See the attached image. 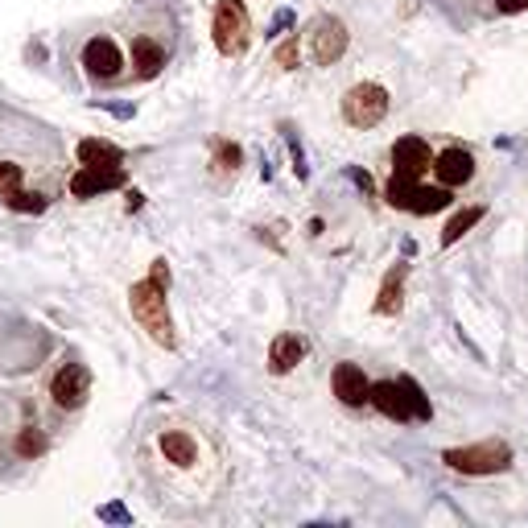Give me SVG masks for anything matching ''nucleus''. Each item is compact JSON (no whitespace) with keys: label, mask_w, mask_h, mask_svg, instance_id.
Segmentation results:
<instances>
[{"label":"nucleus","mask_w":528,"mask_h":528,"mask_svg":"<svg viewBox=\"0 0 528 528\" xmlns=\"http://www.w3.org/2000/svg\"><path fill=\"white\" fill-rule=\"evenodd\" d=\"M401 294H404V269H393L384 277V289H380L376 314H396V310H401Z\"/></svg>","instance_id":"obj_19"},{"label":"nucleus","mask_w":528,"mask_h":528,"mask_svg":"<svg viewBox=\"0 0 528 528\" xmlns=\"http://www.w3.org/2000/svg\"><path fill=\"white\" fill-rule=\"evenodd\" d=\"M388 116V91L380 83H355L343 95V120L351 128H376Z\"/></svg>","instance_id":"obj_4"},{"label":"nucleus","mask_w":528,"mask_h":528,"mask_svg":"<svg viewBox=\"0 0 528 528\" xmlns=\"http://www.w3.org/2000/svg\"><path fill=\"white\" fill-rule=\"evenodd\" d=\"M495 9H500V13H524L528 0H495Z\"/></svg>","instance_id":"obj_27"},{"label":"nucleus","mask_w":528,"mask_h":528,"mask_svg":"<svg viewBox=\"0 0 528 528\" xmlns=\"http://www.w3.org/2000/svg\"><path fill=\"white\" fill-rule=\"evenodd\" d=\"M334 396H339L343 404H351V409H359V404H367V396H372V380L364 376V367L355 364H339L334 367Z\"/></svg>","instance_id":"obj_11"},{"label":"nucleus","mask_w":528,"mask_h":528,"mask_svg":"<svg viewBox=\"0 0 528 528\" xmlns=\"http://www.w3.org/2000/svg\"><path fill=\"white\" fill-rule=\"evenodd\" d=\"M442 206H450V186H413V194H409L413 215H433Z\"/></svg>","instance_id":"obj_16"},{"label":"nucleus","mask_w":528,"mask_h":528,"mask_svg":"<svg viewBox=\"0 0 528 528\" xmlns=\"http://www.w3.org/2000/svg\"><path fill=\"white\" fill-rule=\"evenodd\" d=\"M21 186V165L13 162H0V194H9V190Z\"/></svg>","instance_id":"obj_22"},{"label":"nucleus","mask_w":528,"mask_h":528,"mask_svg":"<svg viewBox=\"0 0 528 528\" xmlns=\"http://www.w3.org/2000/svg\"><path fill=\"white\" fill-rule=\"evenodd\" d=\"M120 157H125V153H120L116 144H108V141H83L79 144V162L83 165H120Z\"/></svg>","instance_id":"obj_17"},{"label":"nucleus","mask_w":528,"mask_h":528,"mask_svg":"<svg viewBox=\"0 0 528 528\" xmlns=\"http://www.w3.org/2000/svg\"><path fill=\"white\" fill-rule=\"evenodd\" d=\"M9 203L17 206V211H42V194H21V190H9Z\"/></svg>","instance_id":"obj_24"},{"label":"nucleus","mask_w":528,"mask_h":528,"mask_svg":"<svg viewBox=\"0 0 528 528\" xmlns=\"http://www.w3.org/2000/svg\"><path fill=\"white\" fill-rule=\"evenodd\" d=\"M157 450H162V458L170 466H178V471H194V466L203 463V446H198V438L186 430H165L162 438H157Z\"/></svg>","instance_id":"obj_7"},{"label":"nucleus","mask_w":528,"mask_h":528,"mask_svg":"<svg viewBox=\"0 0 528 528\" xmlns=\"http://www.w3.org/2000/svg\"><path fill=\"white\" fill-rule=\"evenodd\" d=\"M211 34H215V50L224 58H240L252 42V25H248V9L240 0H219L215 17H211Z\"/></svg>","instance_id":"obj_3"},{"label":"nucleus","mask_w":528,"mask_h":528,"mask_svg":"<svg viewBox=\"0 0 528 528\" xmlns=\"http://www.w3.org/2000/svg\"><path fill=\"white\" fill-rule=\"evenodd\" d=\"M479 219H483V206H466V211H458L454 219H450L446 224V232H442V248H450V244H458L463 240L466 232H471L474 224H479Z\"/></svg>","instance_id":"obj_18"},{"label":"nucleus","mask_w":528,"mask_h":528,"mask_svg":"<svg viewBox=\"0 0 528 528\" xmlns=\"http://www.w3.org/2000/svg\"><path fill=\"white\" fill-rule=\"evenodd\" d=\"M430 165H433L430 144L421 141V136H401V141L393 144V174H404V178L417 182Z\"/></svg>","instance_id":"obj_9"},{"label":"nucleus","mask_w":528,"mask_h":528,"mask_svg":"<svg viewBox=\"0 0 528 528\" xmlns=\"http://www.w3.org/2000/svg\"><path fill=\"white\" fill-rule=\"evenodd\" d=\"M50 396H55L58 409H79L91 396V372L83 364H63L50 380Z\"/></svg>","instance_id":"obj_5"},{"label":"nucleus","mask_w":528,"mask_h":528,"mask_svg":"<svg viewBox=\"0 0 528 528\" xmlns=\"http://www.w3.org/2000/svg\"><path fill=\"white\" fill-rule=\"evenodd\" d=\"M433 174H438L442 186H466V182L474 178V157H471V149H463V144H450L446 153H438V157H433Z\"/></svg>","instance_id":"obj_10"},{"label":"nucleus","mask_w":528,"mask_h":528,"mask_svg":"<svg viewBox=\"0 0 528 528\" xmlns=\"http://www.w3.org/2000/svg\"><path fill=\"white\" fill-rule=\"evenodd\" d=\"M17 450H21V454H25V458L42 454V450H45L42 433H37V430H25V433H21V438H17Z\"/></svg>","instance_id":"obj_23"},{"label":"nucleus","mask_w":528,"mask_h":528,"mask_svg":"<svg viewBox=\"0 0 528 528\" xmlns=\"http://www.w3.org/2000/svg\"><path fill=\"white\" fill-rule=\"evenodd\" d=\"M297 58H302V45H297V34H294L289 42L277 45V66H281V71H294Z\"/></svg>","instance_id":"obj_21"},{"label":"nucleus","mask_w":528,"mask_h":528,"mask_svg":"<svg viewBox=\"0 0 528 528\" xmlns=\"http://www.w3.org/2000/svg\"><path fill=\"white\" fill-rule=\"evenodd\" d=\"M367 404H376L380 413H384L388 421H409V396H404V384L401 380H380V384H372V396H367Z\"/></svg>","instance_id":"obj_13"},{"label":"nucleus","mask_w":528,"mask_h":528,"mask_svg":"<svg viewBox=\"0 0 528 528\" xmlns=\"http://www.w3.org/2000/svg\"><path fill=\"white\" fill-rule=\"evenodd\" d=\"M128 305L133 318L141 323V331H149V339L157 347H174V323H170V305H165V289L153 281H136L128 289Z\"/></svg>","instance_id":"obj_1"},{"label":"nucleus","mask_w":528,"mask_h":528,"mask_svg":"<svg viewBox=\"0 0 528 528\" xmlns=\"http://www.w3.org/2000/svg\"><path fill=\"white\" fill-rule=\"evenodd\" d=\"M343 50H347V25H343L339 17H323L318 25H314L310 34V55L318 66H331L343 58Z\"/></svg>","instance_id":"obj_6"},{"label":"nucleus","mask_w":528,"mask_h":528,"mask_svg":"<svg viewBox=\"0 0 528 528\" xmlns=\"http://www.w3.org/2000/svg\"><path fill=\"white\" fill-rule=\"evenodd\" d=\"M83 66H87L91 79H116L120 66H125V58H120L116 42L112 37H91L87 45H83Z\"/></svg>","instance_id":"obj_8"},{"label":"nucleus","mask_w":528,"mask_h":528,"mask_svg":"<svg viewBox=\"0 0 528 528\" xmlns=\"http://www.w3.org/2000/svg\"><path fill=\"white\" fill-rule=\"evenodd\" d=\"M149 281H153V285H162V289H170V269H165V260H157V264H153Z\"/></svg>","instance_id":"obj_26"},{"label":"nucleus","mask_w":528,"mask_h":528,"mask_svg":"<svg viewBox=\"0 0 528 528\" xmlns=\"http://www.w3.org/2000/svg\"><path fill=\"white\" fill-rule=\"evenodd\" d=\"M305 359V339L302 334H277L269 347V367L277 372V376H285V372H294L297 364Z\"/></svg>","instance_id":"obj_14"},{"label":"nucleus","mask_w":528,"mask_h":528,"mask_svg":"<svg viewBox=\"0 0 528 528\" xmlns=\"http://www.w3.org/2000/svg\"><path fill=\"white\" fill-rule=\"evenodd\" d=\"M133 66H136V75H141V79H153V75L165 66V50L153 42V37L136 34L133 37Z\"/></svg>","instance_id":"obj_15"},{"label":"nucleus","mask_w":528,"mask_h":528,"mask_svg":"<svg viewBox=\"0 0 528 528\" xmlns=\"http://www.w3.org/2000/svg\"><path fill=\"white\" fill-rule=\"evenodd\" d=\"M413 186H417L413 178H404V174H393V178H388V186H384L388 206H401V211H409V194H413Z\"/></svg>","instance_id":"obj_20"},{"label":"nucleus","mask_w":528,"mask_h":528,"mask_svg":"<svg viewBox=\"0 0 528 528\" xmlns=\"http://www.w3.org/2000/svg\"><path fill=\"white\" fill-rule=\"evenodd\" d=\"M120 182H125V170H120V165H83V170L71 178V194L91 198V194H99V190L120 186Z\"/></svg>","instance_id":"obj_12"},{"label":"nucleus","mask_w":528,"mask_h":528,"mask_svg":"<svg viewBox=\"0 0 528 528\" xmlns=\"http://www.w3.org/2000/svg\"><path fill=\"white\" fill-rule=\"evenodd\" d=\"M219 165H224V170H235V165H240V149H235V144H224V149H219Z\"/></svg>","instance_id":"obj_25"},{"label":"nucleus","mask_w":528,"mask_h":528,"mask_svg":"<svg viewBox=\"0 0 528 528\" xmlns=\"http://www.w3.org/2000/svg\"><path fill=\"white\" fill-rule=\"evenodd\" d=\"M442 463H446L450 471H463V474H500L512 466V446L500 438H487V442H474V446L446 450Z\"/></svg>","instance_id":"obj_2"}]
</instances>
